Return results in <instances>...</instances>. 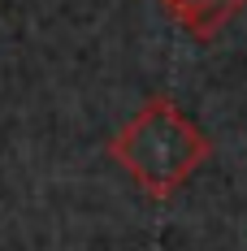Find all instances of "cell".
<instances>
[{
    "label": "cell",
    "instance_id": "cell-1",
    "mask_svg": "<svg viewBox=\"0 0 247 251\" xmlns=\"http://www.w3.org/2000/svg\"><path fill=\"white\" fill-rule=\"evenodd\" d=\"M109 156L126 169V177L143 195L169 200V195H178L195 177L199 165L213 156V143H208V134L169 96H152L109 139Z\"/></svg>",
    "mask_w": 247,
    "mask_h": 251
},
{
    "label": "cell",
    "instance_id": "cell-2",
    "mask_svg": "<svg viewBox=\"0 0 247 251\" xmlns=\"http://www.w3.org/2000/svg\"><path fill=\"white\" fill-rule=\"evenodd\" d=\"M156 4L169 22H178L195 39H213L221 26H230L247 9V0H156Z\"/></svg>",
    "mask_w": 247,
    "mask_h": 251
}]
</instances>
